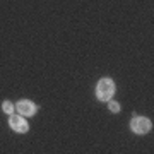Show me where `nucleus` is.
<instances>
[{
    "mask_svg": "<svg viewBox=\"0 0 154 154\" xmlns=\"http://www.w3.org/2000/svg\"><path fill=\"white\" fill-rule=\"evenodd\" d=\"M115 93V84L111 79H101L98 82V88H96V94H98L99 99H110Z\"/></svg>",
    "mask_w": 154,
    "mask_h": 154,
    "instance_id": "1",
    "label": "nucleus"
},
{
    "mask_svg": "<svg viewBox=\"0 0 154 154\" xmlns=\"http://www.w3.org/2000/svg\"><path fill=\"white\" fill-rule=\"evenodd\" d=\"M130 127L135 134H146L151 130V120L149 118H144V116H135L132 122H130Z\"/></svg>",
    "mask_w": 154,
    "mask_h": 154,
    "instance_id": "2",
    "label": "nucleus"
},
{
    "mask_svg": "<svg viewBox=\"0 0 154 154\" xmlns=\"http://www.w3.org/2000/svg\"><path fill=\"white\" fill-rule=\"evenodd\" d=\"M11 127L17 132H28V122L24 120L22 116H17V115H12L11 120H9Z\"/></svg>",
    "mask_w": 154,
    "mask_h": 154,
    "instance_id": "3",
    "label": "nucleus"
},
{
    "mask_svg": "<svg viewBox=\"0 0 154 154\" xmlns=\"http://www.w3.org/2000/svg\"><path fill=\"white\" fill-rule=\"evenodd\" d=\"M17 111L24 116H31V115H34L36 106H34L31 101H19V103H17Z\"/></svg>",
    "mask_w": 154,
    "mask_h": 154,
    "instance_id": "4",
    "label": "nucleus"
},
{
    "mask_svg": "<svg viewBox=\"0 0 154 154\" xmlns=\"http://www.w3.org/2000/svg\"><path fill=\"white\" fill-rule=\"evenodd\" d=\"M2 108H4V111H5V113H12V110H14L12 103H9V101H7V103H4V106H2Z\"/></svg>",
    "mask_w": 154,
    "mask_h": 154,
    "instance_id": "5",
    "label": "nucleus"
},
{
    "mask_svg": "<svg viewBox=\"0 0 154 154\" xmlns=\"http://www.w3.org/2000/svg\"><path fill=\"white\" fill-rule=\"evenodd\" d=\"M110 110L113 111V113H116V111L120 110V105H118V103H115V101H111V103H110Z\"/></svg>",
    "mask_w": 154,
    "mask_h": 154,
    "instance_id": "6",
    "label": "nucleus"
}]
</instances>
